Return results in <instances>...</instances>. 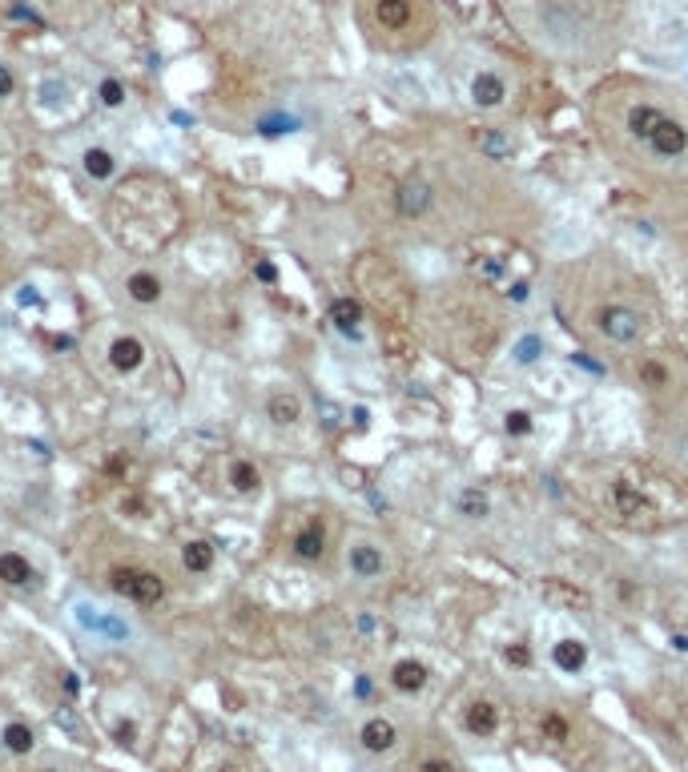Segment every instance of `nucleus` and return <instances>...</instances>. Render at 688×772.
Segmentation results:
<instances>
[{"label":"nucleus","instance_id":"1","mask_svg":"<svg viewBox=\"0 0 688 772\" xmlns=\"http://www.w3.org/2000/svg\"><path fill=\"white\" fill-rule=\"evenodd\" d=\"M367 29L378 44L395 53H415L439 33V8L435 0H362Z\"/></svg>","mask_w":688,"mask_h":772},{"label":"nucleus","instance_id":"2","mask_svg":"<svg viewBox=\"0 0 688 772\" xmlns=\"http://www.w3.org/2000/svg\"><path fill=\"white\" fill-rule=\"evenodd\" d=\"M624 133L656 161H684L688 157V121L660 97L624 101Z\"/></svg>","mask_w":688,"mask_h":772},{"label":"nucleus","instance_id":"3","mask_svg":"<svg viewBox=\"0 0 688 772\" xmlns=\"http://www.w3.org/2000/svg\"><path fill=\"white\" fill-rule=\"evenodd\" d=\"M467 93L471 109H479V113H496V109H504L511 101V77L499 64H476V69L467 73Z\"/></svg>","mask_w":688,"mask_h":772},{"label":"nucleus","instance_id":"4","mask_svg":"<svg viewBox=\"0 0 688 772\" xmlns=\"http://www.w3.org/2000/svg\"><path fill=\"white\" fill-rule=\"evenodd\" d=\"M592 327L608 342H616V347H632L640 338V330H644V318H640V310H632L624 302H604L592 314Z\"/></svg>","mask_w":688,"mask_h":772},{"label":"nucleus","instance_id":"5","mask_svg":"<svg viewBox=\"0 0 688 772\" xmlns=\"http://www.w3.org/2000/svg\"><path fill=\"white\" fill-rule=\"evenodd\" d=\"M109 583H113L117 595H129L133 603H145V608H153V603L165 595L162 575L142 572V567H113V572H109Z\"/></svg>","mask_w":688,"mask_h":772},{"label":"nucleus","instance_id":"6","mask_svg":"<svg viewBox=\"0 0 688 772\" xmlns=\"http://www.w3.org/2000/svg\"><path fill=\"white\" fill-rule=\"evenodd\" d=\"M347 567L355 580H378L387 572V552L378 539H355L347 547Z\"/></svg>","mask_w":688,"mask_h":772},{"label":"nucleus","instance_id":"7","mask_svg":"<svg viewBox=\"0 0 688 772\" xmlns=\"http://www.w3.org/2000/svg\"><path fill=\"white\" fill-rule=\"evenodd\" d=\"M435 206V190H431V181H423V178H407L403 185L395 190V210H398V218H407V221H419L427 218Z\"/></svg>","mask_w":688,"mask_h":772},{"label":"nucleus","instance_id":"8","mask_svg":"<svg viewBox=\"0 0 688 772\" xmlns=\"http://www.w3.org/2000/svg\"><path fill=\"white\" fill-rule=\"evenodd\" d=\"M499 704L496 700H471L467 708H463V728L471 732L476 740H491L499 732Z\"/></svg>","mask_w":688,"mask_h":772},{"label":"nucleus","instance_id":"9","mask_svg":"<svg viewBox=\"0 0 688 772\" xmlns=\"http://www.w3.org/2000/svg\"><path fill=\"white\" fill-rule=\"evenodd\" d=\"M427 680H431V668H427L423 660L407 656V660H395V664H390V688H395V692L419 696L427 688Z\"/></svg>","mask_w":688,"mask_h":772},{"label":"nucleus","instance_id":"10","mask_svg":"<svg viewBox=\"0 0 688 772\" xmlns=\"http://www.w3.org/2000/svg\"><path fill=\"white\" fill-rule=\"evenodd\" d=\"M290 552H294V560H302V563H319L322 555H327V527H322V519H310V523L294 535Z\"/></svg>","mask_w":688,"mask_h":772},{"label":"nucleus","instance_id":"11","mask_svg":"<svg viewBox=\"0 0 688 772\" xmlns=\"http://www.w3.org/2000/svg\"><path fill=\"white\" fill-rule=\"evenodd\" d=\"M359 744L367 752H375V757H383V752H390L398 744V728L387 720V716H370V720L359 728Z\"/></svg>","mask_w":688,"mask_h":772},{"label":"nucleus","instance_id":"12","mask_svg":"<svg viewBox=\"0 0 688 772\" xmlns=\"http://www.w3.org/2000/svg\"><path fill=\"white\" fill-rule=\"evenodd\" d=\"M552 664L560 668L564 676H580L584 668H588V644L575 636H564L552 644Z\"/></svg>","mask_w":688,"mask_h":772},{"label":"nucleus","instance_id":"13","mask_svg":"<svg viewBox=\"0 0 688 772\" xmlns=\"http://www.w3.org/2000/svg\"><path fill=\"white\" fill-rule=\"evenodd\" d=\"M109 362L121 370V375H133L145 362V342L133 338V334H121V338L109 342Z\"/></svg>","mask_w":688,"mask_h":772},{"label":"nucleus","instance_id":"14","mask_svg":"<svg viewBox=\"0 0 688 772\" xmlns=\"http://www.w3.org/2000/svg\"><path fill=\"white\" fill-rule=\"evenodd\" d=\"M266 415L274 426H294L302 418V398L290 395V390H278V395L266 398Z\"/></svg>","mask_w":688,"mask_h":772},{"label":"nucleus","instance_id":"15","mask_svg":"<svg viewBox=\"0 0 688 772\" xmlns=\"http://www.w3.org/2000/svg\"><path fill=\"white\" fill-rule=\"evenodd\" d=\"M612 507H616V515H628V519H636V515H648L653 511V503H648L644 495H640L632 483H612Z\"/></svg>","mask_w":688,"mask_h":772},{"label":"nucleus","instance_id":"16","mask_svg":"<svg viewBox=\"0 0 688 772\" xmlns=\"http://www.w3.org/2000/svg\"><path fill=\"white\" fill-rule=\"evenodd\" d=\"M36 572L33 563L25 560L21 552H5L0 555V583H8V588H25V583H33Z\"/></svg>","mask_w":688,"mask_h":772},{"label":"nucleus","instance_id":"17","mask_svg":"<svg viewBox=\"0 0 688 772\" xmlns=\"http://www.w3.org/2000/svg\"><path fill=\"white\" fill-rule=\"evenodd\" d=\"M327 314H330V322H334V327H339L342 334H355L359 322H362V302H359V298H334Z\"/></svg>","mask_w":688,"mask_h":772},{"label":"nucleus","instance_id":"18","mask_svg":"<svg viewBox=\"0 0 688 772\" xmlns=\"http://www.w3.org/2000/svg\"><path fill=\"white\" fill-rule=\"evenodd\" d=\"M125 290L137 306H153L157 298H162V282H157V274H150V269H137V274H129Z\"/></svg>","mask_w":688,"mask_h":772},{"label":"nucleus","instance_id":"19","mask_svg":"<svg viewBox=\"0 0 688 772\" xmlns=\"http://www.w3.org/2000/svg\"><path fill=\"white\" fill-rule=\"evenodd\" d=\"M455 507H459V515L476 519V523H483V519L491 515V499H487V491H483V487H463L459 499H455Z\"/></svg>","mask_w":688,"mask_h":772},{"label":"nucleus","instance_id":"20","mask_svg":"<svg viewBox=\"0 0 688 772\" xmlns=\"http://www.w3.org/2000/svg\"><path fill=\"white\" fill-rule=\"evenodd\" d=\"M230 487H234L238 495H254V491L262 487V471H258L250 459L230 463Z\"/></svg>","mask_w":688,"mask_h":772},{"label":"nucleus","instance_id":"21","mask_svg":"<svg viewBox=\"0 0 688 772\" xmlns=\"http://www.w3.org/2000/svg\"><path fill=\"white\" fill-rule=\"evenodd\" d=\"M0 740H5V748L13 752V757H29V752L36 748V737H33V728H29V724H21V720L5 724V732H0Z\"/></svg>","mask_w":688,"mask_h":772},{"label":"nucleus","instance_id":"22","mask_svg":"<svg viewBox=\"0 0 688 772\" xmlns=\"http://www.w3.org/2000/svg\"><path fill=\"white\" fill-rule=\"evenodd\" d=\"M182 563H185V572H193V575L210 572L213 567V543H206V539H190V543L182 547Z\"/></svg>","mask_w":688,"mask_h":772},{"label":"nucleus","instance_id":"23","mask_svg":"<svg viewBox=\"0 0 688 772\" xmlns=\"http://www.w3.org/2000/svg\"><path fill=\"white\" fill-rule=\"evenodd\" d=\"M536 431V415L527 411V406H511L504 415V435L507 439H527V435Z\"/></svg>","mask_w":688,"mask_h":772},{"label":"nucleus","instance_id":"24","mask_svg":"<svg viewBox=\"0 0 688 772\" xmlns=\"http://www.w3.org/2000/svg\"><path fill=\"white\" fill-rule=\"evenodd\" d=\"M539 737L552 740V744H564V740L572 737L568 716H560V712H544V716H539Z\"/></svg>","mask_w":688,"mask_h":772},{"label":"nucleus","instance_id":"25","mask_svg":"<svg viewBox=\"0 0 688 772\" xmlns=\"http://www.w3.org/2000/svg\"><path fill=\"white\" fill-rule=\"evenodd\" d=\"M636 375H640V386H648V390H664L668 383H673L668 366H664V362H656V358H644V362H640Z\"/></svg>","mask_w":688,"mask_h":772},{"label":"nucleus","instance_id":"26","mask_svg":"<svg viewBox=\"0 0 688 772\" xmlns=\"http://www.w3.org/2000/svg\"><path fill=\"white\" fill-rule=\"evenodd\" d=\"M476 142H479V149L487 157H511V137L504 133V129H479Z\"/></svg>","mask_w":688,"mask_h":772},{"label":"nucleus","instance_id":"27","mask_svg":"<svg viewBox=\"0 0 688 772\" xmlns=\"http://www.w3.org/2000/svg\"><path fill=\"white\" fill-rule=\"evenodd\" d=\"M113 153L109 149H85V173L89 178H97V181H105V178H113Z\"/></svg>","mask_w":688,"mask_h":772},{"label":"nucleus","instance_id":"28","mask_svg":"<svg viewBox=\"0 0 688 772\" xmlns=\"http://www.w3.org/2000/svg\"><path fill=\"white\" fill-rule=\"evenodd\" d=\"M504 664L507 668H519V672H527V668L536 664L532 644H527V640H511V644H504Z\"/></svg>","mask_w":688,"mask_h":772},{"label":"nucleus","instance_id":"29","mask_svg":"<svg viewBox=\"0 0 688 772\" xmlns=\"http://www.w3.org/2000/svg\"><path fill=\"white\" fill-rule=\"evenodd\" d=\"M539 355H544V338H539V334H527V338H519L516 350H511L516 366H532V362H539Z\"/></svg>","mask_w":688,"mask_h":772},{"label":"nucleus","instance_id":"30","mask_svg":"<svg viewBox=\"0 0 688 772\" xmlns=\"http://www.w3.org/2000/svg\"><path fill=\"white\" fill-rule=\"evenodd\" d=\"M101 101H105L109 109L125 105V85H121V81H113V77H105V81H101Z\"/></svg>","mask_w":688,"mask_h":772},{"label":"nucleus","instance_id":"31","mask_svg":"<svg viewBox=\"0 0 688 772\" xmlns=\"http://www.w3.org/2000/svg\"><path fill=\"white\" fill-rule=\"evenodd\" d=\"M419 772H455V765L447 757H431V760H423V765H419Z\"/></svg>","mask_w":688,"mask_h":772},{"label":"nucleus","instance_id":"32","mask_svg":"<svg viewBox=\"0 0 688 772\" xmlns=\"http://www.w3.org/2000/svg\"><path fill=\"white\" fill-rule=\"evenodd\" d=\"M13 89H16L13 69H8V64H0V97H13Z\"/></svg>","mask_w":688,"mask_h":772},{"label":"nucleus","instance_id":"33","mask_svg":"<svg viewBox=\"0 0 688 772\" xmlns=\"http://www.w3.org/2000/svg\"><path fill=\"white\" fill-rule=\"evenodd\" d=\"M527 294H532V286H527V282H511V290H507L511 302H524Z\"/></svg>","mask_w":688,"mask_h":772},{"label":"nucleus","instance_id":"34","mask_svg":"<svg viewBox=\"0 0 688 772\" xmlns=\"http://www.w3.org/2000/svg\"><path fill=\"white\" fill-rule=\"evenodd\" d=\"M254 274L262 278V282H278V269L270 266V262H258V266H254Z\"/></svg>","mask_w":688,"mask_h":772},{"label":"nucleus","instance_id":"35","mask_svg":"<svg viewBox=\"0 0 688 772\" xmlns=\"http://www.w3.org/2000/svg\"><path fill=\"white\" fill-rule=\"evenodd\" d=\"M133 737H137L133 724H117V744H133Z\"/></svg>","mask_w":688,"mask_h":772},{"label":"nucleus","instance_id":"36","mask_svg":"<svg viewBox=\"0 0 688 772\" xmlns=\"http://www.w3.org/2000/svg\"><path fill=\"white\" fill-rule=\"evenodd\" d=\"M125 471H129V459H121V454H117V459L109 463V475H125Z\"/></svg>","mask_w":688,"mask_h":772},{"label":"nucleus","instance_id":"37","mask_svg":"<svg viewBox=\"0 0 688 772\" xmlns=\"http://www.w3.org/2000/svg\"><path fill=\"white\" fill-rule=\"evenodd\" d=\"M673 648H676V652H688V640L684 636H673Z\"/></svg>","mask_w":688,"mask_h":772}]
</instances>
